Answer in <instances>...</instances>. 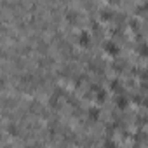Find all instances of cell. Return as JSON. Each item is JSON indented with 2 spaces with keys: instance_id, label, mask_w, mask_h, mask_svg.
I'll return each instance as SVG.
<instances>
[{
  "instance_id": "6da1fadb",
  "label": "cell",
  "mask_w": 148,
  "mask_h": 148,
  "mask_svg": "<svg viewBox=\"0 0 148 148\" xmlns=\"http://www.w3.org/2000/svg\"><path fill=\"white\" fill-rule=\"evenodd\" d=\"M79 45H80V47H89V45H91V35H89L87 32H82V33L79 35Z\"/></svg>"
},
{
  "instance_id": "277c9868",
  "label": "cell",
  "mask_w": 148,
  "mask_h": 148,
  "mask_svg": "<svg viewBox=\"0 0 148 148\" xmlns=\"http://www.w3.org/2000/svg\"><path fill=\"white\" fill-rule=\"evenodd\" d=\"M117 105H119V108H125L127 99H125V98H117Z\"/></svg>"
},
{
  "instance_id": "7a4b0ae2",
  "label": "cell",
  "mask_w": 148,
  "mask_h": 148,
  "mask_svg": "<svg viewBox=\"0 0 148 148\" xmlns=\"http://www.w3.org/2000/svg\"><path fill=\"white\" fill-rule=\"evenodd\" d=\"M105 52H108L110 56H117V52H119V45L113 44V42H106V44H105Z\"/></svg>"
},
{
  "instance_id": "3957f363",
  "label": "cell",
  "mask_w": 148,
  "mask_h": 148,
  "mask_svg": "<svg viewBox=\"0 0 148 148\" xmlns=\"http://www.w3.org/2000/svg\"><path fill=\"white\" fill-rule=\"evenodd\" d=\"M89 117H91L92 120H98V119H99V110H98V108H91V110H89Z\"/></svg>"
}]
</instances>
